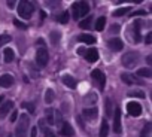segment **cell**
<instances>
[{
	"mask_svg": "<svg viewBox=\"0 0 152 137\" xmlns=\"http://www.w3.org/2000/svg\"><path fill=\"white\" fill-rule=\"evenodd\" d=\"M128 9H130V8H119V9H116V11L113 12V17H122V15H125V14L128 12Z\"/></svg>",
	"mask_w": 152,
	"mask_h": 137,
	"instance_id": "f546056e",
	"label": "cell"
},
{
	"mask_svg": "<svg viewBox=\"0 0 152 137\" xmlns=\"http://www.w3.org/2000/svg\"><path fill=\"white\" fill-rule=\"evenodd\" d=\"M104 104H106V116L112 118L113 116V101H112V98H106Z\"/></svg>",
	"mask_w": 152,
	"mask_h": 137,
	"instance_id": "ac0fdd59",
	"label": "cell"
},
{
	"mask_svg": "<svg viewBox=\"0 0 152 137\" xmlns=\"http://www.w3.org/2000/svg\"><path fill=\"white\" fill-rule=\"evenodd\" d=\"M49 39H51L52 45H57L60 42V39H61V33L60 31H51L49 33Z\"/></svg>",
	"mask_w": 152,
	"mask_h": 137,
	"instance_id": "44dd1931",
	"label": "cell"
},
{
	"mask_svg": "<svg viewBox=\"0 0 152 137\" xmlns=\"http://www.w3.org/2000/svg\"><path fill=\"white\" fill-rule=\"evenodd\" d=\"M128 94L133 95V97H140V98L145 97V93H142V91H131V93H128Z\"/></svg>",
	"mask_w": 152,
	"mask_h": 137,
	"instance_id": "4dcf8cb0",
	"label": "cell"
},
{
	"mask_svg": "<svg viewBox=\"0 0 152 137\" xmlns=\"http://www.w3.org/2000/svg\"><path fill=\"white\" fill-rule=\"evenodd\" d=\"M97 115H99V110H97L96 107H93V109H84V110H82V116H84L87 121H94V119L97 118Z\"/></svg>",
	"mask_w": 152,
	"mask_h": 137,
	"instance_id": "7c38bea8",
	"label": "cell"
},
{
	"mask_svg": "<svg viewBox=\"0 0 152 137\" xmlns=\"http://www.w3.org/2000/svg\"><path fill=\"white\" fill-rule=\"evenodd\" d=\"M91 78H93V81H96V82L99 84V88H100V90L104 88V85H106V76H104V73H103L102 70H99V68L93 70V72H91Z\"/></svg>",
	"mask_w": 152,
	"mask_h": 137,
	"instance_id": "5b68a950",
	"label": "cell"
},
{
	"mask_svg": "<svg viewBox=\"0 0 152 137\" xmlns=\"http://www.w3.org/2000/svg\"><path fill=\"white\" fill-rule=\"evenodd\" d=\"M37 136V128L36 127H33L31 128V131H30V137H36Z\"/></svg>",
	"mask_w": 152,
	"mask_h": 137,
	"instance_id": "8d00e7d4",
	"label": "cell"
},
{
	"mask_svg": "<svg viewBox=\"0 0 152 137\" xmlns=\"http://www.w3.org/2000/svg\"><path fill=\"white\" fill-rule=\"evenodd\" d=\"M3 55H5V63H12V61H14L15 54H14V51H12L11 48H6V49L3 51Z\"/></svg>",
	"mask_w": 152,
	"mask_h": 137,
	"instance_id": "ffe728a7",
	"label": "cell"
},
{
	"mask_svg": "<svg viewBox=\"0 0 152 137\" xmlns=\"http://www.w3.org/2000/svg\"><path fill=\"white\" fill-rule=\"evenodd\" d=\"M84 57H85V60L88 63H96L99 60V51L96 48H90V49L85 51V55Z\"/></svg>",
	"mask_w": 152,
	"mask_h": 137,
	"instance_id": "30bf717a",
	"label": "cell"
},
{
	"mask_svg": "<svg viewBox=\"0 0 152 137\" xmlns=\"http://www.w3.org/2000/svg\"><path fill=\"white\" fill-rule=\"evenodd\" d=\"M121 79H122V82L125 84V85H133V84H142L140 81H137V78L136 76H133V75H130V73H122L121 75Z\"/></svg>",
	"mask_w": 152,
	"mask_h": 137,
	"instance_id": "5bb4252c",
	"label": "cell"
},
{
	"mask_svg": "<svg viewBox=\"0 0 152 137\" xmlns=\"http://www.w3.org/2000/svg\"><path fill=\"white\" fill-rule=\"evenodd\" d=\"M85 51H87L85 48H79V49H78V54H79V55H85Z\"/></svg>",
	"mask_w": 152,
	"mask_h": 137,
	"instance_id": "f35d334b",
	"label": "cell"
},
{
	"mask_svg": "<svg viewBox=\"0 0 152 137\" xmlns=\"http://www.w3.org/2000/svg\"><path fill=\"white\" fill-rule=\"evenodd\" d=\"M8 6H9V8H14V6H15V2H8Z\"/></svg>",
	"mask_w": 152,
	"mask_h": 137,
	"instance_id": "7bdbcfd3",
	"label": "cell"
},
{
	"mask_svg": "<svg viewBox=\"0 0 152 137\" xmlns=\"http://www.w3.org/2000/svg\"><path fill=\"white\" fill-rule=\"evenodd\" d=\"M133 36H134V42H140L142 36H140V21H134L133 24Z\"/></svg>",
	"mask_w": 152,
	"mask_h": 137,
	"instance_id": "2e32d148",
	"label": "cell"
},
{
	"mask_svg": "<svg viewBox=\"0 0 152 137\" xmlns=\"http://www.w3.org/2000/svg\"><path fill=\"white\" fill-rule=\"evenodd\" d=\"M63 84L69 88H76V85H78V82H76V79L70 75H64L63 76Z\"/></svg>",
	"mask_w": 152,
	"mask_h": 137,
	"instance_id": "9a60e30c",
	"label": "cell"
},
{
	"mask_svg": "<svg viewBox=\"0 0 152 137\" xmlns=\"http://www.w3.org/2000/svg\"><path fill=\"white\" fill-rule=\"evenodd\" d=\"M72 9H73V18L75 20H79L81 17H84V15L88 14L90 6H88L87 2H76V3H73Z\"/></svg>",
	"mask_w": 152,
	"mask_h": 137,
	"instance_id": "7a4b0ae2",
	"label": "cell"
},
{
	"mask_svg": "<svg viewBox=\"0 0 152 137\" xmlns=\"http://www.w3.org/2000/svg\"><path fill=\"white\" fill-rule=\"evenodd\" d=\"M14 107V101H11V100H8V101H5L2 106H0V119H3L8 113H9V110Z\"/></svg>",
	"mask_w": 152,
	"mask_h": 137,
	"instance_id": "4fadbf2b",
	"label": "cell"
},
{
	"mask_svg": "<svg viewBox=\"0 0 152 137\" xmlns=\"http://www.w3.org/2000/svg\"><path fill=\"white\" fill-rule=\"evenodd\" d=\"M78 40L79 42H84V43H90V45L96 43V37L94 36H90V34H82V36L78 37Z\"/></svg>",
	"mask_w": 152,
	"mask_h": 137,
	"instance_id": "d6986e66",
	"label": "cell"
},
{
	"mask_svg": "<svg viewBox=\"0 0 152 137\" xmlns=\"http://www.w3.org/2000/svg\"><path fill=\"white\" fill-rule=\"evenodd\" d=\"M107 46H109V49H110V51H113V52H119V51H122L124 43H122V40H121V39L113 37V39H110V40L107 42Z\"/></svg>",
	"mask_w": 152,
	"mask_h": 137,
	"instance_id": "ba28073f",
	"label": "cell"
},
{
	"mask_svg": "<svg viewBox=\"0 0 152 137\" xmlns=\"http://www.w3.org/2000/svg\"><path fill=\"white\" fill-rule=\"evenodd\" d=\"M14 76L12 75H2L0 76V87H3V88H9L14 85Z\"/></svg>",
	"mask_w": 152,
	"mask_h": 137,
	"instance_id": "8fae6325",
	"label": "cell"
},
{
	"mask_svg": "<svg viewBox=\"0 0 152 137\" xmlns=\"http://www.w3.org/2000/svg\"><path fill=\"white\" fill-rule=\"evenodd\" d=\"M151 130H152V125L151 124H146L142 131H140V137H151Z\"/></svg>",
	"mask_w": 152,
	"mask_h": 137,
	"instance_id": "603a6c76",
	"label": "cell"
},
{
	"mask_svg": "<svg viewBox=\"0 0 152 137\" xmlns=\"http://www.w3.org/2000/svg\"><path fill=\"white\" fill-rule=\"evenodd\" d=\"M14 24H15L18 28H23V30H26V28H27V26H26L24 23H20L18 20H14Z\"/></svg>",
	"mask_w": 152,
	"mask_h": 137,
	"instance_id": "836d02e7",
	"label": "cell"
},
{
	"mask_svg": "<svg viewBox=\"0 0 152 137\" xmlns=\"http://www.w3.org/2000/svg\"><path fill=\"white\" fill-rule=\"evenodd\" d=\"M107 134H109V125H107L106 121H103L102 128H100V137H107Z\"/></svg>",
	"mask_w": 152,
	"mask_h": 137,
	"instance_id": "d4e9b609",
	"label": "cell"
},
{
	"mask_svg": "<svg viewBox=\"0 0 152 137\" xmlns=\"http://www.w3.org/2000/svg\"><path fill=\"white\" fill-rule=\"evenodd\" d=\"M54 98H55L54 91H52V90H46V93H45V103L51 104V103L54 101Z\"/></svg>",
	"mask_w": 152,
	"mask_h": 137,
	"instance_id": "7402d4cb",
	"label": "cell"
},
{
	"mask_svg": "<svg viewBox=\"0 0 152 137\" xmlns=\"http://www.w3.org/2000/svg\"><path fill=\"white\" fill-rule=\"evenodd\" d=\"M146 61H148V64L151 66V64H152V55H148V57H146Z\"/></svg>",
	"mask_w": 152,
	"mask_h": 137,
	"instance_id": "b9f144b4",
	"label": "cell"
},
{
	"mask_svg": "<svg viewBox=\"0 0 152 137\" xmlns=\"http://www.w3.org/2000/svg\"><path fill=\"white\" fill-rule=\"evenodd\" d=\"M33 11H34L33 3L26 2V0H24V2H20V3H18V14H20V17H21V18L28 20V18L31 17Z\"/></svg>",
	"mask_w": 152,
	"mask_h": 137,
	"instance_id": "3957f363",
	"label": "cell"
},
{
	"mask_svg": "<svg viewBox=\"0 0 152 137\" xmlns=\"http://www.w3.org/2000/svg\"><path fill=\"white\" fill-rule=\"evenodd\" d=\"M17 118H18V112H17V110H14V112L11 113V118H9V119H11V122H15V121H17Z\"/></svg>",
	"mask_w": 152,
	"mask_h": 137,
	"instance_id": "e575fe53",
	"label": "cell"
},
{
	"mask_svg": "<svg viewBox=\"0 0 152 137\" xmlns=\"http://www.w3.org/2000/svg\"><path fill=\"white\" fill-rule=\"evenodd\" d=\"M2 101H3V97H2V95H0V103H2Z\"/></svg>",
	"mask_w": 152,
	"mask_h": 137,
	"instance_id": "ee69618b",
	"label": "cell"
},
{
	"mask_svg": "<svg viewBox=\"0 0 152 137\" xmlns=\"http://www.w3.org/2000/svg\"><path fill=\"white\" fill-rule=\"evenodd\" d=\"M45 137H57L54 133H51V131H46V134H45Z\"/></svg>",
	"mask_w": 152,
	"mask_h": 137,
	"instance_id": "60d3db41",
	"label": "cell"
},
{
	"mask_svg": "<svg viewBox=\"0 0 152 137\" xmlns=\"http://www.w3.org/2000/svg\"><path fill=\"white\" fill-rule=\"evenodd\" d=\"M145 14H146L145 11H137V12H133V15H134V17H136V15H145Z\"/></svg>",
	"mask_w": 152,
	"mask_h": 137,
	"instance_id": "ab89813d",
	"label": "cell"
},
{
	"mask_svg": "<svg viewBox=\"0 0 152 137\" xmlns=\"http://www.w3.org/2000/svg\"><path fill=\"white\" fill-rule=\"evenodd\" d=\"M48 60H49V55H48V51L45 48H39L37 52H36V61L40 67H45L48 64Z\"/></svg>",
	"mask_w": 152,
	"mask_h": 137,
	"instance_id": "8992f818",
	"label": "cell"
},
{
	"mask_svg": "<svg viewBox=\"0 0 152 137\" xmlns=\"http://www.w3.org/2000/svg\"><path fill=\"white\" fill-rule=\"evenodd\" d=\"M46 113H48V122H49V124H54V118H52L54 110H52V109H48V110H46Z\"/></svg>",
	"mask_w": 152,
	"mask_h": 137,
	"instance_id": "d6a6232c",
	"label": "cell"
},
{
	"mask_svg": "<svg viewBox=\"0 0 152 137\" xmlns=\"http://www.w3.org/2000/svg\"><path fill=\"white\" fill-rule=\"evenodd\" d=\"M28 127H30V118L27 113H21L20 116V122L15 128V134L17 137H27V131H28Z\"/></svg>",
	"mask_w": 152,
	"mask_h": 137,
	"instance_id": "6da1fadb",
	"label": "cell"
},
{
	"mask_svg": "<svg viewBox=\"0 0 152 137\" xmlns=\"http://www.w3.org/2000/svg\"><path fill=\"white\" fill-rule=\"evenodd\" d=\"M9 137H11V136H9Z\"/></svg>",
	"mask_w": 152,
	"mask_h": 137,
	"instance_id": "f6af8a7d",
	"label": "cell"
},
{
	"mask_svg": "<svg viewBox=\"0 0 152 137\" xmlns=\"http://www.w3.org/2000/svg\"><path fill=\"white\" fill-rule=\"evenodd\" d=\"M137 75L142 76V78H151L152 76V70H151V68H139Z\"/></svg>",
	"mask_w": 152,
	"mask_h": 137,
	"instance_id": "cb8c5ba5",
	"label": "cell"
},
{
	"mask_svg": "<svg viewBox=\"0 0 152 137\" xmlns=\"http://www.w3.org/2000/svg\"><path fill=\"white\" fill-rule=\"evenodd\" d=\"M104 24H106V18H104V17H100V18L97 20V23H96V30H97V31H102V30L104 28Z\"/></svg>",
	"mask_w": 152,
	"mask_h": 137,
	"instance_id": "484cf974",
	"label": "cell"
},
{
	"mask_svg": "<svg viewBox=\"0 0 152 137\" xmlns=\"http://www.w3.org/2000/svg\"><path fill=\"white\" fill-rule=\"evenodd\" d=\"M61 134H63L64 137L73 136V128H72V125H70L69 122H63V125H61Z\"/></svg>",
	"mask_w": 152,
	"mask_h": 137,
	"instance_id": "e0dca14e",
	"label": "cell"
},
{
	"mask_svg": "<svg viewBox=\"0 0 152 137\" xmlns=\"http://www.w3.org/2000/svg\"><path fill=\"white\" fill-rule=\"evenodd\" d=\"M69 18H70V17H69V12H63L61 15L57 17V21L61 23V24H66V23H69Z\"/></svg>",
	"mask_w": 152,
	"mask_h": 137,
	"instance_id": "83f0119b",
	"label": "cell"
},
{
	"mask_svg": "<svg viewBox=\"0 0 152 137\" xmlns=\"http://www.w3.org/2000/svg\"><path fill=\"white\" fill-rule=\"evenodd\" d=\"M151 42H152V34L149 33V34L146 36V45H151Z\"/></svg>",
	"mask_w": 152,
	"mask_h": 137,
	"instance_id": "74e56055",
	"label": "cell"
},
{
	"mask_svg": "<svg viewBox=\"0 0 152 137\" xmlns=\"http://www.w3.org/2000/svg\"><path fill=\"white\" fill-rule=\"evenodd\" d=\"M91 23H93V18L90 17V18H85L84 21H81L79 23V27L81 28H84V30H87V28H90L91 27Z\"/></svg>",
	"mask_w": 152,
	"mask_h": 137,
	"instance_id": "4316f807",
	"label": "cell"
},
{
	"mask_svg": "<svg viewBox=\"0 0 152 137\" xmlns=\"http://www.w3.org/2000/svg\"><path fill=\"white\" fill-rule=\"evenodd\" d=\"M139 60H140V57L137 52H127L122 57V66L127 68H134L139 64Z\"/></svg>",
	"mask_w": 152,
	"mask_h": 137,
	"instance_id": "277c9868",
	"label": "cell"
},
{
	"mask_svg": "<svg viewBox=\"0 0 152 137\" xmlns=\"http://www.w3.org/2000/svg\"><path fill=\"white\" fill-rule=\"evenodd\" d=\"M113 116H115L113 118V131L116 134H119L122 131V127H121V110H119V107L115 109V115Z\"/></svg>",
	"mask_w": 152,
	"mask_h": 137,
	"instance_id": "9c48e42d",
	"label": "cell"
},
{
	"mask_svg": "<svg viewBox=\"0 0 152 137\" xmlns=\"http://www.w3.org/2000/svg\"><path fill=\"white\" fill-rule=\"evenodd\" d=\"M127 112L131 115V116H139L142 113V106L137 103V101H130L127 104Z\"/></svg>",
	"mask_w": 152,
	"mask_h": 137,
	"instance_id": "52a82bcc",
	"label": "cell"
},
{
	"mask_svg": "<svg viewBox=\"0 0 152 137\" xmlns=\"http://www.w3.org/2000/svg\"><path fill=\"white\" fill-rule=\"evenodd\" d=\"M23 107L28 109V112H30V113H33V112H34V104H33V103H24V104H23Z\"/></svg>",
	"mask_w": 152,
	"mask_h": 137,
	"instance_id": "1f68e13d",
	"label": "cell"
},
{
	"mask_svg": "<svg viewBox=\"0 0 152 137\" xmlns=\"http://www.w3.org/2000/svg\"><path fill=\"white\" fill-rule=\"evenodd\" d=\"M12 40V37L9 36V34H0V46L2 45H6V43H9Z\"/></svg>",
	"mask_w": 152,
	"mask_h": 137,
	"instance_id": "f1b7e54d",
	"label": "cell"
},
{
	"mask_svg": "<svg viewBox=\"0 0 152 137\" xmlns=\"http://www.w3.org/2000/svg\"><path fill=\"white\" fill-rule=\"evenodd\" d=\"M115 31H116V33L119 31V26H118V24H113V26L110 27V33H115Z\"/></svg>",
	"mask_w": 152,
	"mask_h": 137,
	"instance_id": "d590c367",
	"label": "cell"
}]
</instances>
